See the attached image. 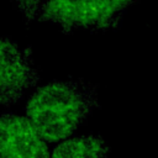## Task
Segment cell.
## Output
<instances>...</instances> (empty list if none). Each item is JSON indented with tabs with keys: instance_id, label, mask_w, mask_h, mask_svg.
Listing matches in <instances>:
<instances>
[{
	"instance_id": "obj_1",
	"label": "cell",
	"mask_w": 158,
	"mask_h": 158,
	"mask_svg": "<svg viewBox=\"0 0 158 158\" xmlns=\"http://www.w3.org/2000/svg\"><path fill=\"white\" fill-rule=\"evenodd\" d=\"M98 107L96 85L84 79L57 80L32 94L26 115L42 139L52 143L69 137Z\"/></svg>"
},
{
	"instance_id": "obj_2",
	"label": "cell",
	"mask_w": 158,
	"mask_h": 158,
	"mask_svg": "<svg viewBox=\"0 0 158 158\" xmlns=\"http://www.w3.org/2000/svg\"><path fill=\"white\" fill-rule=\"evenodd\" d=\"M137 0H46L38 20L58 25L69 33L78 28L106 31L118 27L127 9Z\"/></svg>"
},
{
	"instance_id": "obj_3",
	"label": "cell",
	"mask_w": 158,
	"mask_h": 158,
	"mask_svg": "<svg viewBox=\"0 0 158 158\" xmlns=\"http://www.w3.org/2000/svg\"><path fill=\"white\" fill-rule=\"evenodd\" d=\"M38 81L31 48H20L15 41L0 38V105L17 102Z\"/></svg>"
},
{
	"instance_id": "obj_4",
	"label": "cell",
	"mask_w": 158,
	"mask_h": 158,
	"mask_svg": "<svg viewBox=\"0 0 158 158\" xmlns=\"http://www.w3.org/2000/svg\"><path fill=\"white\" fill-rule=\"evenodd\" d=\"M0 156L2 158H49L47 142L27 117L0 115Z\"/></svg>"
},
{
	"instance_id": "obj_5",
	"label": "cell",
	"mask_w": 158,
	"mask_h": 158,
	"mask_svg": "<svg viewBox=\"0 0 158 158\" xmlns=\"http://www.w3.org/2000/svg\"><path fill=\"white\" fill-rule=\"evenodd\" d=\"M110 148L100 136H80L58 144L49 158H107Z\"/></svg>"
},
{
	"instance_id": "obj_6",
	"label": "cell",
	"mask_w": 158,
	"mask_h": 158,
	"mask_svg": "<svg viewBox=\"0 0 158 158\" xmlns=\"http://www.w3.org/2000/svg\"><path fill=\"white\" fill-rule=\"evenodd\" d=\"M12 2L22 12L26 23H28L37 17L43 0H12Z\"/></svg>"
},
{
	"instance_id": "obj_7",
	"label": "cell",
	"mask_w": 158,
	"mask_h": 158,
	"mask_svg": "<svg viewBox=\"0 0 158 158\" xmlns=\"http://www.w3.org/2000/svg\"><path fill=\"white\" fill-rule=\"evenodd\" d=\"M0 158H2V157H1V156H0Z\"/></svg>"
}]
</instances>
